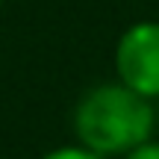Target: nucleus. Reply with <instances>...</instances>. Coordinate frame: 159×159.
Here are the masks:
<instances>
[{"instance_id": "3", "label": "nucleus", "mask_w": 159, "mask_h": 159, "mask_svg": "<svg viewBox=\"0 0 159 159\" xmlns=\"http://www.w3.org/2000/svg\"><path fill=\"white\" fill-rule=\"evenodd\" d=\"M39 159H106V156L94 153L91 148H85V144H80V142H71V144H59V148L41 153Z\"/></svg>"}, {"instance_id": "1", "label": "nucleus", "mask_w": 159, "mask_h": 159, "mask_svg": "<svg viewBox=\"0 0 159 159\" xmlns=\"http://www.w3.org/2000/svg\"><path fill=\"white\" fill-rule=\"evenodd\" d=\"M74 142L106 159H121L153 139L156 109L130 85L109 80L83 91L71 115Z\"/></svg>"}, {"instance_id": "2", "label": "nucleus", "mask_w": 159, "mask_h": 159, "mask_svg": "<svg viewBox=\"0 0 159 159\" xmlns=\"http://www.w3.org/2000/svg\"><path fill=\"white\" fill-rule=\"evenodd\" d=\"M112 68L118 83L148 100H159V21L144 18L121 30L112 50Z\"/></svg>"}, {"instance_id": "4", "label": "nucleus", "mask_w": 159, "mask_h": 159, "mask_svg": "<svg viewBox=\"0 0 159 159\" xmlns=\"http://www.w3.org/2000/svg\"><path fill=\"white\" fill-rule=\"evenodd\" d=\"M121 159H159V139H150V142H144L142 148L130 150V153L121 156Z\"/></svg>"}, {"instance_id": "5", "label": "nucleus", "mask_w": 159, "mask_h": 159, "mask_svg": "<svg viewBox=\"0 0 159 159\" xmlns=\"http://www.w3.org/2000/svg\"><path fill=\"white\" fill-rule=\"evenodd\" d=\"M0 6H3V0H0Z\"/></svg>"}]
</instances>
